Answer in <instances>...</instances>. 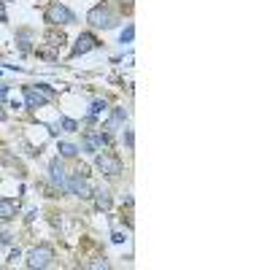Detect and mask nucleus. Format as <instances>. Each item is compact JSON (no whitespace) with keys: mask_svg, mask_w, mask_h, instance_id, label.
I'll return each mask as SVG.
<instances>
[{"mask_svg":"<svg viewBox=\"0 0 270 270\" xmlns=\"http://www.w3.org/2000/svg\"><path fill=\"white\" fill-rule=\"evenodd\" d=\"M49 100H54V89L49 84H35V86H25V106L30 111L43 108Z\"/></svg>","mask_w":270,"mask_h":270,"instance_id":"f257e3e1","label":"nucleus"},{"mask_svg":"<svg viewBox=\"0 0 270 270\" xmlns=\"http://www.w3.org/2000/svg\"><path fill=\"white\" fill-rule=\"evenodd\" d=\"M46 22L49 25H73L76 22V17H73V11L68 9V6H62V3H49V9H46Z\"/></svg>","mask_w":270,"mask_h":270,"instance_id":"f03ea898","label":"nucleus"},{"mask_svg":"<svg viewBox=\"0 0 270 270\" xmlns=\"http://www.w3.org/2000/svg\"><path fill=\"white\" fill-rule=\"evenodd\" d=\"M86 22H89L92 27H100V30H108V27L116 25V19H114L108 6H95V9L86 14Z\"/></svg>","mask_w":270,"mask_h":270,"instance_id":"7ed1b4c3","label":"nucleus"},{"mask_svg":"<svg viewBox=\"0 0 270 270\" xmlns=\"http://www.w3.org/2000/svg\"><path fill=\"white\" fill-rule=\"evenodd\" d=\"M54 262V251H52V246H38V249L30 251V257H27V267H33V270H43V267H49Z\"/></svg>","mask_w":270,"mask_h":270,"instance_id":"20e7f679","label":"nucleus"},{"mask_svg":"<svg viewBox=\"0 0 270 270\" xmlns=\"http://www.w3.org/2000/svg\"><path fill=\"white\" fill-rule=\"evenodd\" d=\"M95 165H98L106 176H119V173H122V160H119L116 154H108V152L95 157Z\"/></svg>","mask_w":270,"mask_h":270,"instance_id":"39448f33","label":"nucleus"},{"mask_svg":"<svg viewBox=\"0 0 270 270\" xmlns=\"http://www.w3.org/2000/svg\"><path fill=\"white\" fill-rule=\"evenodd\" d=\"M108 132H98V130H95V132H86V138H84V149H86V152H92V154H98L100 152V149L103 146H106L108 144Z\"/></svg>","mask_w":270,"mask_h":270,"instance_id":"423d86ee","label":"nucleus"},{"mask_svg":"<svg viewBox=\"0 0 270 270\" xmlns=\"http://www.w3.org/2000/svg\"><path fill=\"white\" fill-rule=\"evenodd\" d=\"M100 41L95 38L92 33H81L76 38V46H73V57H78V54H86V52H92V49H98Z\"/></svg>","mask_w":270,"mask_h":270,"instance_id":"0eeeda50","label":"nucleus"},{"mask_svg":"<svg viewBox=\"0 0 270 270\" xmlns=\"http://www.w3.org/2000/svg\"><path fill=\"white\" fill-rule=\"evenodd\" d=\"M49 178H52V184L57 187V189L68 192V176H65V170H62L60 160H52V165H49Z\"/></svg>","mask_w":270,"mask_h":270,"instance_id":"6e6552de","label":"nucleus"},{"mask_svg":"<svg viewBox=\"0 0 270 270\" xmlns=\"http://www.w3.org/2000/svg\"><path fill=\"white\" fill-rule=\"evenodd\" d=\"M68 192L70 195H78V197H92V187L86 184V178L78 173V176L68 178Z\"/></svg>","mask_w":270,"mask_h":270,"instance_id":"1a4fd4ad","label":"nucleus"},{"mask_svg":"<svg viewBox=\"0 0 270 270\" xmlns=\"http://www.w3.org/2000/svg\"><path fill=\"white\" fill-rule=\"evenodd\" d=\"M17 213H19V203H17V200L0 197V221H11V219H17Z\"/></svg>","mask_w":270,"mask_h":270,"instance_id":"9d476101","label":"nucleus"},{"mask_svg":"<svg viewBox=\"0 0 270 270\" xmlns=\"http://www.w3.org/2000/svg\"><path fill=\"white\" fill-rule=\"evenodd\" d=\"M124 119H127V111L124 108H114V114H111V119L103 124V130H106V132H116L119 124H124Z\"/></svg>","mask_w":270,"mask_h":270,"instance_id":"9b49d317","label":"nucleus"},{"mask_svg":"<svg viewBox=\"0 0 270 270\" xmlns=\"http://www.w3.org/2000/svg\"><path fill=\"white\" fill-rule=\"evenodd\" d=\"M92 197H95V205H98V211H108L111 208V192L108 189H92Z\"/></svg>","mask_w":270,"mask_h":270,"instance_id":"f8f14e48","label":"nucleus"},{"mask_svg":"<svg viewBox=\"0 0 270 270\" xmlns=\"http://www.w3.org/2000/svg\"><path fill=\"white\" fill-rule=\"evenodd\" d=\"M57 127H60V130H65V132H76V130H78V122H73V119H68V116H62Z\"/></svg>","mask_w":270,"mask_h":270,"instance_id":"ddd939ff","label":"nucleus"},{"mask_svg":"<svg viewBox=\"0 0 270 270\" xmlns=\"http://www.w3.org/2000/svg\"><path fill=\"white\" fill-rule=\"evenodd\" d=\"M57 152H60L62 157H76L78 152H81V149H78V146H73V144H60V149H57Z\"/></svg>","mask_w":270,"mask_h":270,"instance_id":"4468645a","label":"nucleus"},{"mask_svg":"<svg viewBox=\"0 0 270 270\" xmlns=\"http://www.w3.org/2000/svg\"><path fill=\"white\" fill-rule=\"evenodd\" d=\"M132 38H135V27L127 25V27L122 30V35H119V41H122V43H132Z\"/></svg>","mask_w":270,"mask_h":270,"instance_id":"2eb2a0df","label":"nucleus"},{"mask_svg":"<svg viewBox=\"0 0 270 270\" xmlns=\"http://www.w3.org/2000/svg\"><path fill=\"white\" fill-rule=\"evenodd\" d=\"M103 111H106V100H95V103H92V108H89V116L98 119Z\"/></svg>","mask_w":270,"mask_h":270,"instance_id":"dca6fc26","label":"nucleus"},{"mask_svg":"<svg viewBox=\"0 0 270 270\" xmlns=\"http://www.w3.org/2000/svg\"><path fill=\"white\" fill-rule=\"evenodd\" d=\"M19 49H22V52H30V35H27V33L19 35Z\"/></svg>","mask_w":270,"mask_h":270,"instance_id":"f3484780","label":"nucleus"},{"mask_svg":"<svg viewBox=\"0 0 270 270\" xmlns=\"http://www.w3.org/2000/svg\"><path fill=\"white\" fill-rule=\"evenodd\" d=\"M6 98H9V86L0 84V103H6Z\"/></svg>","mask_w":270,"mask_h":270,"instance_id":"a211bd4d","label":"nucleus"},{"mask_svg":"<svg viewBox=\"0 0 270 270\" xmlns=\"http://www.w3.org/2000/svg\"><path fill=\"white\" fill-rule=\"evenodd\" d=\"M9 19V14H6V0H0V22Z\"/></svg>","mask_w":270,"mask_h":270,"instance_id":"6ab92c4d","label":"nucleus"},{"mask_svg":"<svg viewBox=\"0 0 270 270\" xmlns=\"http://www.w3.org/2000/svg\"><path fill=\"white\" fill-rule=\"evenodd\" d=\"M124 141H127V146L132 149V141H135V138H132V130H127V132H124Z\"/></svg>","mask_w":270,"mask_h":270,"instance_id":"aec40b11","label":"nucleus"},{"mask_svg":"<svg viewBox=\"0 0 270 270\" xmlns=\"http://www.w3.org/2000/svg\"><path fill=\"white\" fill-rule=\"evenodd\" d=\"M111 241H114V243H124V235L122 233H114V235H111Z\"/></svg>","mask_w":270,"mask_h":270,"instance_id":"412c9836","label":"nucleus"},{"mask_svg":"<svg viewBox=\"0 0 270 270\" xmlns=\"http://www.w3.org/2000/svg\"><path fill=\"white\" fill-rule=\"evenodd\" d=\"M0 243L9 246V243H11V235H9V233H0Z\"/></svg>","mask_w":270,"mask_h":270,"instance_id":"4be33fe9","label":"nucleus"},{"mask_svg":"<svg viewBox=\"0 0 270 270\" xmlns=\"http://www.w3.org/2000/svg\"><path fill=\"white\" fill-rule=\"evenodd\" d=\"M19 257H22V251H19V249H14V251H11V257H9V259H11V262H17Z\"/></svg>","mask_w":270,"mask_h":270,"instance_id":"5701e85b","label":"nucleus"},{"mask_svg":"<svg viewBox=\"0 0 270 270\" xmlns=\"http://www.w3.org/2000/svg\"><path fill=\"white\" fill-rule=\"evenodd\" d=\"M3 119H6V111H3V108H0V122H3Z\"/></svg>","mask_w":270,"mask_h":270,"instance_id":"b1692460","label":"nucleus"},{"mask_svg":"<svg viewBox=\"0 0 270 270\" xmlns=\"http://www.w3.org/2000/svg\"><path fill=\"white\" fill-rule=\"evenodd\" d=\"M122 3H127V6H130V3H132V0H122Z\"/></svg>","mask_w":270,"mask_h":270,"instance_id":"393cba45","label":"nucleus"}]
</instances>
